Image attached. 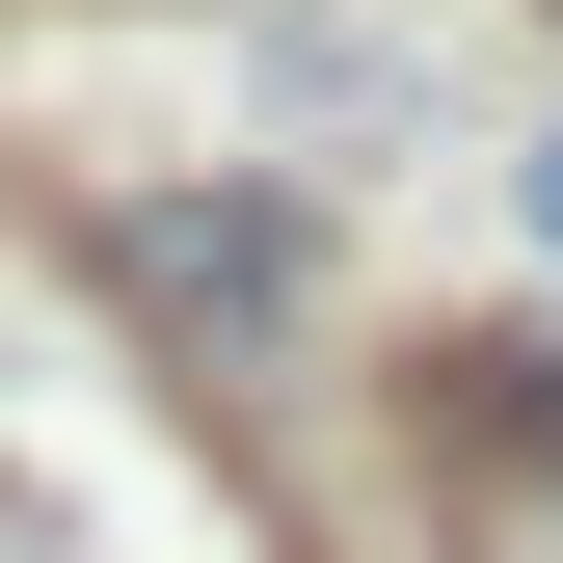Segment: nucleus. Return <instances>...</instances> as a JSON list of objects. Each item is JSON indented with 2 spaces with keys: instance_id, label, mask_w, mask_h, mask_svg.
<instances>
[{
  "instance_id": "nucleus-3",
  "label": "nucleus",
  "mask_w": 563,
  "mask_h": 563,
  "mask_svg": "<svg viewBox=\"0 0 563 563\" xmlns=\"http://www.w3.org/2000/svg\"><path fill=\"white\" fill-rule=\"evenodd\" d=\"M510 188H537V242H563V108H537V162H510Z\"/></svg>"
},
{
  "instance_id": "nucleus-1",
  "label": "nucleus",
  "mask_w": 563,
  "mask_h": 563,
  "mask_svg": "<svg viewBox=\"0 0 563 563\" xmlns=\"http://www.w3.org/2000/svg\"><path fill=\"white\" fill-rule=\"evenodd\" d=\"M108 268H134V296L242 376V349L322 296V216H296V188H108Z\"/></svg>"
},
{
  "instance_id": "nucleus-2",
  "label": "nucleus",
  "mask_w": 563,
  "mask_h": 563,
  "mask_svg": "<svg viewBox=\"0 0 563 563\" xmlns=\"http://www.w3.org/2000/svg\"><path fill=\"white\" fill-rule=\"evenodd\" d=\"M430 430H456L483 483H510V456L563 483V349H430Z\"/></svg>"
}]
</instances>
